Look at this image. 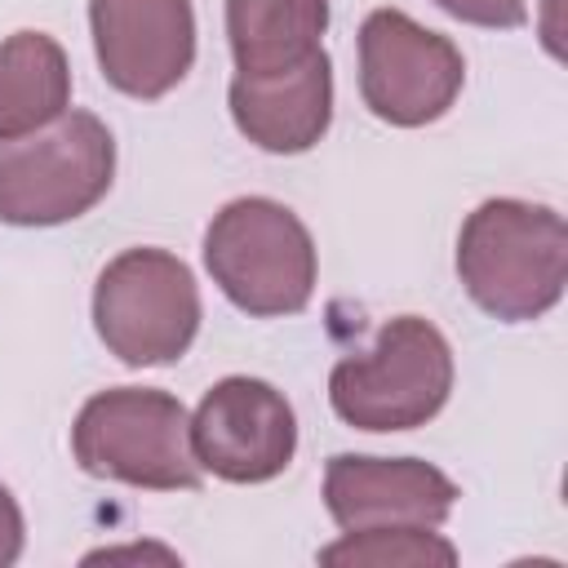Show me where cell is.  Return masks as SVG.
<instances>
[{"instance_id": "6da1fadb", "label": "cell", "mask_w": 568, "mask_h": 568, "mask_svg": "<svg viewBox=\"0 0 568 568\" xmlns=\"http://www.w3.org/2000/svg\"><path fill=\"white\" fill-rule=\"evenodd\" d=\"M457 275L479 311L501 324L541 320L564 297L568 226L550 204L484 200L457 235Z\"/></svg>"}, {"instance_id": "7a4b0ae2", "label": "cell", "mask_w": 568, "mask_h": 568, "mask_svg": "<svg viewBox=\"0 0 568 568\" xmlns=\"http://www.w3.org/2000/svg\"><path fill=\"white\" fill-rule=\"evenodd\" d=\"M213 284L253 320L297 315L315 293V240L306 222L266 195L222 204L204 231Z\"/></svg>"}, {"instance_id": "3957f363", "label": "cell", "mask_w": 568, "mask_h": 568, "mask_svg": "<svg viewBox=\"0 0 568 568\" xmlns=\"http://www.w3.org/2000/svg\"><path fill=\"white\" fill-rule=\"evenodd\" d=\"M71 453L84 475L129 488L178 493L204 479L191 453V413L155 386H111L84 399L71 426Z\"/></svg>"}, {"instance_id": "277c9868", "label": "cell", "mask_w": 568, "mask_h": 568, "mask_svg": "<svg viewBox=\"0 0 568 568\" xmlns=\"http://www.w3.org/2000/svg\"><path fill=\"white\" fill-rule=\"evenodd\" d=\"M453 390L448 337L422 315L382 324L364 355H346L328 373V404L355 430H413L426 426Z\"/></svg>"}, {"instance_id": "5b68a950", "label": "cell", "mask_w": 568, "mask_h": 568, "mask_svg": "<svg viewBox=\"0 0 568 568\" xmlns=\"http://www.w3.org/2000/svg\"><path fill=\"white\" fill-rule=\"evenodd\" d=\"M115 178V138L93 111H62L53 124L0 142V222L62 226L84 217Z\"/></svg>"}, {"instance_id": "8992f818", "label": "cell", "mask_w": 568, "mask_h": 568, "mask_svg": "<svg viewBox=\"0 0 568 568\" xmlns=\"http://www.w3.org/2000/svg\"><path fill=\"white\" fill-rule=\"evenodd\" d=\"M93 328L102 346L129 364H173L200 333V284L169 248H124L93 284Z\"/></svg>"}, {"instance_id": "52a82bcc", "label": "cell", "mask_w": 568, "mask_h": 568, "mask_svg": "<svg viewBox=\"0 0 568 568\" xmlns=\"http://www.w3.org/2000/svg\"><path fill=\"white\" fill-rule=\"evenodd\" d=\"M466 62L462 49L426 31L399 9H373L359 27V93L364 106L395 124L422 129L435 124L462 93Z\"/></svg>"}, {"instance_id": "ba28073f", "label": "cell", "mask_w": 568, "mask_h": 568, "mask_svg": "<svg viewBox=\"0 0 568 568\" xmlns=\"http://www.w3.org/2000/svg\"><path fill=\"white\" fill-rule=\"evenodd\" d=\"M191 453L226 484H266L297 453L293 404L262 377H222L191 413Z\"/></svg>"}, {"instance_id": "9c48e42d", "label": "cell", "mask_w": 568, "mask_h": 568, "mask_svg": "<svg viewBox=\"0 0 568 568\" xmlns=\"http://www.w3.org/2000/svg\"><path fill=\"white\" fill-rule=\"evenodd\" d=\"M93 53L111 89L155 102L195 62L191 0H89Z\"/></svg>"}, {"instance_id": "30bf717a", "label": "cell", "mask_w": 568, "mask_h": 568, "mask_svg": "<svg viewBox=\"0 0 568 568\" xmlns=\"http://www.w3.org/2000/svg\"><path fill=\"white\" fill-rule=\"evenodd\" d=\"M457 484L422 457L337 453L324 466V506L342 532L439 528L457 506Z\"/></svg>"}, {"instance_id": "8fae6325", "label": "cell", "mask_w": 568, "mask_h": 568, "mask_svg": "<svg viewBox=\"0 0 568 568\" xmlns=\"http://www.w3.org/2000/svg\"><path fill=\"white\" fill-rule=\"evenodd\" d=\"M226 102L235 129L253 146L271 155H302L333 124V62L320 49L280 75H235Z\"/></svg>"}, {"instance_id": "7c38bea8", "label": "cell", "mask_w": 568, "mask_h": 568, "mask_svg": "<svg viewBox=\"0 0 568 568\" xmlns=\"http://www.w3.org/2000/svg\"><path fill=\"white\" fill-rule=\"evenodd\" d=\"M328 0H226L235 75H280L320 53Z\"/></svg>"}, {"instance_id": "4fadbf2b", "label": "cell", "mask_w": 568, "mask_h": 568, "mask_svg": "<svg viewBox=\"0 0 568 568\" xmlns=\"http://www.w3.org/2000/svg\"><path fill=\"white\" fill-rule=\"evenodd\" d=\"M71 106V67L49 31L0 40V142L53 124Z\"/></svg>"}, {"instance_id": "5bb4252c", "label": "cell", "mask_w": 568, "mask_h": 568, "mask_svg": "<svg viewBox=\"0 0 568 568\" xmlns=\"http://www.w3.org/2000/svg\"><path fill=\"white\" fill-rule=\"evenodd\" d=\"M320 564L346 568H430L457 564V546L444 541L435 528H364L342 532L333 546L320 550Z\"/></svg>"}, {"instance_id": "9a60e30c", "label": "cell", "mask_w": 568, "mask_h": 568, "mask_svg": "<svg viewBox=\"0 0 568 568\" xmlns=\"http://www.w3.org/2000/svg\"><path fill=\"white\" fill-rule=\"evenodd\" d=\"M444 13L470 22V27H493V31H510L528 22V4L524 0H435Z\"/></svg>"}, {"instance_id": "2e32d148", "label": "cell", "mask_w": 568, "mask_h": 568, "mask_svg": "<svg viewBox=\"0 0 568 568\" xmlns=\"http://www.w3.org/2000/svg\"><path fill=\"white\" fill-rule=\"evenodd\" d=\"M22 541H27V528H22V510H18V497L0 484V568L18 564L22 555Z\"/></svg>"}]
</instances>
